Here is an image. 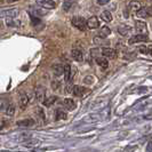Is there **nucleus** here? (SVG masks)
I'll return each mask as SVG.
<instances>
[{"instance_id":"nucleus-1","label":"nucleus","mask_w":152,"mask_h":152,"mask_svg":"<svg viewBox=\"0 0 152 152\" xmlns=\"http://www.w3.org/2000/svg\"><path fill=\"white\" fill-rule=\"evenodd\" d=\"M71 23H72V25L74 28H77L78 30H80V31H85L87 29V21L83 17H81V16H74V17H72Z\"/></svg>"},{"instance_id":"nucleus-2","label":"nucleus","mask_w":152,"mask_h":152,"mask_svg":"<svg viewBox=\"0 0 152 152\" xmlns=\"http://www.w3.org/2000/svg\"><path fill=\"white\" fill-rule=\"evenodd\" d=\"M38 6L46 9H53L56 7V2L54 0H37Z\"/></svg>"},{"instance_id":"nucleus-3","label":"nucleus","mask_w":152,"mask_h":152,"mask_svg":"<svg viewBox=\"0 0 152 152\" xmlns=\"http://www.w3.org/2000/svg\"><path fill=\"white\" fill-rule=\"evenodd\" d=\"M149 38H148V34H136V36H133L129 38L128 40V43L129 45H134L136 42H143V41H146Z\"/></svg>"},{"instance_id":"nucleus-4","label":"nucleus","mask_w":152,"mask_h":152,"mask_svg":"<svg viewBox=\"0 0 152 152\" xmlns=\"http://www.w3.org/2000/svg\"><path fill=\"white\" fill-rule=\"evenodd\" d=\"M135 28H136V31L139 34H146V32H148L146 24L143 21H136L135 22Z\"/></svg>"},{"instance_id":"nucleus-5","label":"nucleus","mask_w":152,"mask_h":152,"mask_svg":"<svg viewBox=\"0 0 152 152\" xmlns=\"http://www.w3.org/2000/svg\"><path fill=\"white\" fill-rule=\"evenodd\" d=\"M36 97L39 102L43 103V101L46 98V89L42 86H38V88L36 89Z\"/></svg>"},{"instance_id":"nucleus-6","label":"nucleus","mask_w":152,"mask_h":152,"mask_svg":"<svg viewBox=\"0 0 152 152\" xmlns=\"http://www.w3.org/2000/svg\"><path fill=\"white\" fill-rule=\"evenodd\" d=\"M18 15V11L17 9H8V11H2L0 13L1 17H6V18H15Z\"/></svg>"},{"instance_id":"nucleus-7","label":"nucleus","mask_w":152,"mask_h":152,"mask_svg":"<svg viewBox=\"0 0 152 152\" xmlns=\"http://www.w3.org/2000/svg\"><path fill=\"white\" fill-rule=\"evenodd\" d=\"M102 54L106 58H114V57H117V52L114 49H112V48H109V47L102 48Z\"/></svg>"},{"instance_id":"nucleus-8","label":"nucleus","mask_w":152,"mask_h":152,"mask_svg":"<svg viewBox=\"0 0 152 152\" xmlns=\"http://www.w3.org/2000/svg\"><path fill=\"white\" fill-rule=\"evenodd\" d=\"M99 27V22L96 16H92L87 20V28L88 29H96Z\"/></svg>"},{"instance_id":"nucleus-9","label":"nucleus","mask_w":152,"mask_h":152,"mask_svg":"<svg viewBox=\"0 0 152 152\" xmlns=\"http://www.w3.org/2000/svg\"><path fill=\"white\" fill-rule=\"evenodd\" d=\"M71 55L73 57L74 61H78V62H81L83 60V54L80 49H72L71 52Z\"/></svg>"},{"instance_id":"nucleus-10","label":"nucleus","mask_w":152,"mask_h":152,"mask_svg":"<svg viewBox=\"0 0 152 152\" xmlns=\"http://www.w3.org/2000/svg\"><path fill=\"white\" fill-rule=\"evenodd\" d=\"M34 124H36V121L33 119H30V118L29 119H24V120H20V121L16 123V125L18 127H31Z\"/></svg>"},{"instance_id":"nucleus-11","label":"nucleus","mask_w":152,"mask_h":152,"mask_svg":"<svg viewBox=\"0 0 152 152\" xmlns=\"http://www.w3.org/2000/svg\"><path fill=\"white\" fill-rule=\"evenodd\" d=\"M142 7H141V4L136 1V0H133V1H130L129 2V6H128V9L130 11V12H138L139 9H141Z\"/></svg>"},{"instance_id":"nucleus-12","label":"nucleus","mask_w":152,"mask_h":152,"mask_svg":"<svg viewBox=\"0 0 152 152\" xmlns=\"http://www.w3.org/2000/svg\"><path fill=\"white\" fill-rule=\"evenodd\" d=\"M63 104L64 106L68 109V110H74L76 109V102L72 99V98H65L63 101Z\"/></svg>"},{"instance_id":"nucleus-13","label":"nucleus","mask_w":152,"mask_h":152,"mask_svg":"<svg viewBox=\"0 0 152 152\" xmlns=\"http://www.w3.org/2000/svg\"><path fill=\"white\" fill-rule=\"evenodd\" d=\"M72 93L76 96H83V93H85V88L79 86V85H76V86L72 87Z\"/></svg>"},{"instance_id":"nucleus-14","label":"nucleus","mask_w":152,"mask_h":152,"mask_svg":"<svg viewBox=\"0 0 152 152\" xmlns=\"http://www.w3.org/2000/svg\"><path fill=\"white\" fill-rule=\"evenodd\" d=\"M118 32L121 34V36H128L130 32H132V28L130 27H128V25H120L119 28H118Z\"/></svg>"},{"instance_id":"nucleus-15","label":"nucleus","mask_w":152,"mask_h":152,"mask_svg":"<svg viewBox=\"0 0 152 152\" xmlns=\"http://www.w3.org/2000/svg\"><path fill=\"white\" fill-rule=\"evenodd\" d=\"M96 63L99 65V67H102L103 69H106V68H108V65H109V61H108V58H106V57H97Z\"/></svg>"},{"instance_id":"nucleus-16","label":"nucleus","mask_w":152,"mask_h":152,"mask_svg":"<svg viewBox=\"0 0 152 152\" xmlns=\"http://www.w3.org/2000/svg\"><path fill=\"white\" fill-rule=\"evenodd\" d=\"M111 33V30L108 27H102L101 30H99V33H98V37L105 39L106 37H109V34Z\"/></svg>"},{"instance_id":"nucleus-17","label":"nucleus","mask_w":152,"mask_h":152,"mask_svg":"<svg viewBox=\"0 0 152 152\" xmlns=\"http://www.w3.org/2000/svg\"><path fill=\"white\" fill-rule=\"evenodd\" d=\"M6 114L8 116V117H13L15 113V104L14 103H8L7 104V106H6Z\"/></svg>"},{"instance_id":"nucleus-18","label":"nucleus","mask_w":152,"mask_h":152,"mask_svg":"<svg viewBox=\"0 0 152 152\" xmlns=\"http://www.w3.org/2000/svg\"><path fill=\"white\" fill-rule=\"evenodd\" d=\"M29 96L27 94H22L20 97V105H21V109H24L27 105L29 104Z\"/></svg>"},{"instance_id":"nucleus-19","label":"nucleus","mask_w":152,"mask_h":152,"mask_svg":"<svg viewBox=\"0 0 152 152\" xmlns=\"http://www.w3.org/2000/svg\"><path fill=\"white\" fill-rule=\"evenodd\" d=\"M53 70H54V73H55L57 77H58V76H62V74L64 73V67H63L62 64H55V65L53 67Z\"/></svg>"},{"instance_id":"nucleus-20","label":"nucleus","mask_w":152,"mask_h":152,"mask_svg":"<svg viewBox=\"0 0 152 152\" xmlns=\"http://www.w3.org/2000/svg\"><path fill=\"white\" fill-rule=\"evenodd\" d=\"M55 118L56 120H62V119H65L67 118V112L63 110V109H57L55 113Z\"/></svg>"},{"instance_id":"nucleus-21","label":"nucleus","mask_w":152,"mask_h":152,"mask_svg":"<svg viewBox=\"0 0 152 152\" xmlns=\"http://www.w3.org/2000/svg\"><path fill=\"white\" fill-rule=\"evenodd\" d=\"M101 18L104 21V22H111L112 21V15L109 11H104V12H102V14H101Z\"/></svg>"},{"instance_id":"nucleus-22","label":"nucleus","mask_w":152,"mask_h":152,"mask_svg":"<svg viewBox=\"0 0 152 152\" xmlns=\"http://www.w3.org/2000/svg\"><path fill=\"white\" fill-rule=\"evenodd\" d=\"M64 79H65V81H69L71 79V65L69 64L64 65Z\"/></svg>"},{"instance_id":"nucleus-23","label":"nucleus","mask_w":152,"mask_h":152,"mask_svg":"<svg viewBox=\"0 0 152 152\" xmlns=\"http://www.w3.org/2000/svg\"><path fill=\"white\" fill-rule=\"evenodd\" d=\"M56 99H57V97L56 96L46 97V98H45V101H43V104H45L46 106H50V105H53V104L55 103Z\"/></svg>"},{"instance_id":"nucleus-24","label":"nucleus","mask_w":152,"mask_h":152,"mask_svg":"<svg viewBox=\"0 0 152 152\" xmlns=\"http://www.w3.org/2000/svg\"><path fill=\"white\" fill-rule=\"evenodd\" d=\"M72 5H73V0H65L63 2V11H65V12L70 11V8L72 7Z\"/></svg>"},{"instance_id":"nucleus-25","label":"nucleus","mask_w":152,"mask_h":152,"mask_svg":"<svg viewBox=\"0 0 152 152\" xmlns=\"http://www.w3.org/2000/svg\"><path fill=\"white\" fill-rule=\"evenodd\" d=\"M24 143H25V144H24L25 146H29V148H31V146H37V145H38V144H39L40 142H39L38 139H31V141H25Z\"/></svg>"},{"instance_id":"nucleus-26","label":"nucleus","mask_w":152,"mask_h":152,"mask_svg":"<svg viewBox=\"0 0 152 152\" xmlns=\"http://www.w3.org/2000/svg\"><path fill=\"white\" fill-rule=\"evenodd\" d=\"M99 54H102V49H99V48H93V49L90 50V56H92V57L97 58Z\"/></svg>"},{"instance_id":"nucleus-27","label":"nucleus","mask_w":152,"mask_h":152,"mask_svg":"<svg viewBox=\"0 0 152 152\" xmlns=\"http://www.w3.org/2000/svg\"><path fill=\"white\" fill-rule=\"evenodd\" d=\"M36 112L38 113V117L40 118V120H41V121H43V120H45V118H46V116H45V112H43V110H42L41 108H37Z\"/></svg>"},{"instance_id":"nucleus-28","label":"nucleus","mask_w":152,"mask_h":152,"mask_svg":"<svg viewBox=\"0 0 152 152\" xmlns=\"http://www.w3.org/2000/svg\"><path fill=\"white\" fill-rule=\"evenodd\" d=\"M136 15L138 17H146L148 13H146V8H141L138 12H136Z\"/></svg>"},{"instance_id":"nucleus-29","label":"nucleus","mask_w":152,"mask_h":152,"mask_svg":"<svg viewBox=\"0 0 152 152\" xmlns=\"http://www.w3.org/2000/svg\"><path fill=\"white\" fill-rule=\"evenodd\" d=\"M83 83H86V85H92V83H94V77H92V76H87V77L83 79Z\"/></svg>"},{"instance_id":"nucleus-30","label":"nucleus","mask_w":152,"mask_h":152,"mask_svg":"<svg viewBox=\"0 0 152 152\" xmlns=\"http://www.w3.org/2000/svg\"><path fill=\"white\" fill-rule=\"evenodd\" d=\"M7 102L5 99H0V111H4L6 110V106H7Z\"/></svg>"},{"instance_id":"nucleus-31","label":"nucleus","mask_w":152,"mask_h":152,"mask_svg":"<svg viewBox=\"0 0 152 152\" xmlns=\"http://www.w3.org/2000/svg\"><path fill=\"white\" fill-rule=\"evenodd\" d=\"M7 25H11V27H17V25H18V22H14L13 18H7Z\"/></svg>"},{"instance_id":"nucleus-32","label":"nucleus","mask_w":152,"mask_h":152,"mask_svg":"<svg viewBox=\"0 0 152 152\" xmlns=\"http://www.w3.org/2000/svg\"><path fill=\"white\" fill-rule=\"evenodd\" d=\"M60 87H61V83H58V81L54 80V81L52 83V88H53V90H57Z\"/></svg>"},{"instance_id":"nucleus-33","label":"nucleus","mask_w":152,"mask_h":152,"mask_svg":"<svg viewBox=\"0 0 152 152\" xmlns=\"http://www.w3.org/2000/svg\"><path fill=\"white\" fill-rule=\"evenodd\" d=\"M138 50H139L142 54H148V53H149V49H148V47H145V46H141V47L138 48Z\"/></svg>"},{"instance_id":"nucleus-34","label":"nucleus","mask_w":152,"mask_h":152,"mask_svg":"<svg viewBox=\"0 0 152 152\" xmlns=\"http://www.w3.org/2000/svg\"><path fill=\"white\" fill-rule=\"evenodd\" d=\"M145 151L146 152H152V139L148 143V145H146V148H145Z\"/></svg>"},{"instance_id":"nucleus-35","label":"nucleus","mask_w":152,"mask_h":152,"mask_svg":"<svg viewBox=\"0 0 152 152\" xmlns=\"http://www.w3.org/2000/svg\"><path fill=\"white\" fill-rule=\"evenodd\" d=\"M31 20H32V23H33V24H36V23H40V20L37 18V17H34L33 15H31Z\"/></svg>"},{"instance_id":"nucleus-36","label":"nucleus","mask_w":152,"mask_h":152,"mask_svg":"<svg viewBox=\"0 0 152 152\" xmlns=\"http://www.w3.org/2000/svg\"><path fill=\"white\" fill-rule=\"evenodd\" d=\"M109 1H110V0H97V4L101 5V6H103V5H106Z\"/></svg>"},{"instance_id":"nucleus-37","label":"nucleus","mask_w":152,"mask_h":152,"mask_svg":"<svg viewBox=\"0 0 152 152\" xmlns=\"http://www.w3.org/2000/svg\"><path fill=\"white\" fill-rule=\"evenodd\" d=\"M94 42H95V43H102V42H103V38H101V37L94 38Z\"/></svg>"},{"instance_id":"nucleus-38","label":"nucleus","mask_w":152,"mask_h":152,"mask_svg":"<svg viewBox=\"0 0 152 152\" xmlns=\"http://www.w3.org/2000/svg\"><path fill=\"white\" fill-rule=\"evenodd\" d=\"M146 13H148V16H152V6L146 8Z\"/></svg>"},{"instance_id":"nucleus-39","label":"nucleus","mask_w":152,"mask_h":152,"mask_svg":"<svg viewBox=\"0 0 152 152\" xmlns=\"http://www.w3.org/2000/svg\"><path fill=\"white\" fill-rule=\"evenodd\" d=\"M5 124H6L5 120H0V129H1L2 127H5Z\"/></svg>"},{"instance_id":"nucleus-40","label":"nucleus","mask_w":152,"mask_h":152,"mask_svg":"<svg viewBox=\"0 0 152 152\" xmlns=\"http://www.w3.org/2000/svg\"><path fill=\"white\" fill-rule=\"evenodd\" d=\"M148 49H149V53H150V55L152 56V46H149V47H148Z\"/></svg>"},{"instance_id":"nucleus-41","label":"nucleus","mask_w":152,"mask_h":152,"mask_svg":"<svg viewBox=\"0 0 152 152\" xmlns=\"http://www.w3.org/2000/svg\"><path fill=\"white\" fill-rule=\"evenodd\" d=\"M15 1H17V0H7L8 4H11V2H15Z\"/></svg>"}]
</instances>
